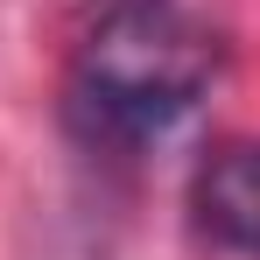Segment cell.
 I'll return each instance as SVG.
<instances>
[{"mask_svg": "<svg viewBox=\"0 0 260 260\" xmlns=\"http://www.w3.org/2000/svg\"><path fill=\"white\" fill-rule=\"evenodd\" d=\"M218 43L162 0H120L71 63V120L91 141H148L197 106Z\"/></svg>", "mask_w": 260, "mask_h": 260, "instance_id": "obj_1", "label": "cell"}, {"mask_svg": "<svg viewBox=\"0 0 260 260\" xmlns=\"http://www.w3.org/2000/svg\"><path fill=\"white\" fill-rule=\"evenodd\" d=\"M190 225L218 253L260 260V141L232 134L204 148V162L190 176Z\"/></svg>", "mask_w": 260, "mask_h": 260, "instance_id": "obj_2", "label": "cell"}]
</instances>
